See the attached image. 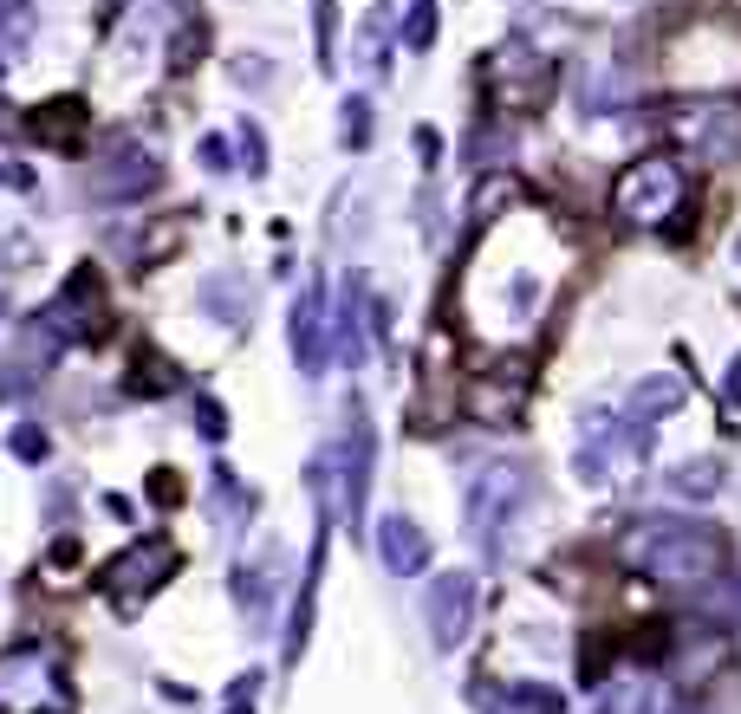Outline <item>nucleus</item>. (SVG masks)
Returning a JSON list of instances; mask_svg holds the SVG:
<instances>
[{"mask_svg":"<svg viewBox=\"0 0 741 714\" xmlns=\"http://www.w3.org/2000/svg\"><path fill=\"white\" fill-rule=\"evenodd\" d=\"M624 559L664 591H709L722 578L729 546L709 520H638L624 533Z\"/></svg>","mask_w":741,"mask_h":714,"instance_id":"obj_1","label":"nucleus"},{"mask_svg":"<svg viewBox=\"0 0 741 714\" xmlns=\"http://www.w3.org/2000/svg\"><path fill=\"white\" fill-rule=\"evenodd\" d=\"M651 442H657V423H644V416H631V410H624V416L586 410V416H579V455H573V468H579L586 488H611L618 468H631V461L651 455Z\"/></svg>","mask_w":741,"mask_h":714,"instance_id":"obj_2","label":"nucleus"},{"mask_svg":"<svg viewBox=\"0 0 741 714\" xmlns=\"http://www.w3.org/2000/svg\"><path fill=\"white\" fill-rule=\"evenodd\" d=\"M683 196H689L683 163L657 149V156H638V163L618 169V182H611V214H618L624 227H664L670 214L683 209Z\"/></svg>","mask_w":741,"mask_h":714,"instance_id":"obj_3","label":"nucleus"},{"mask_svg":"<svg viewBox=\"0 0 741 714\" xmlns=\"http://www.w3.org/2000/svg\"><path fill=\"white\" fill-rule=\"evenodd\" d=\"M527 468L520 461H482L475 475H468V494H462V513H468V533L488 546V553H501V526H515V513L527 506Z\"/></svg>","mask_w":741,"mask_h":714,"instance_id":"obj_4","label":"nucleus"},{"mask_svg":"<svg viewBox=\"0 0 741 714\" xmlns=\"http://www.w3.org/2000/svg\"><path fill=\"white\" fill-rule=\"evenodd\" d=\"M59 714L66 709V682L59 662L46 649H7L0 656V714Z\"/></svg>","mask_w":741,"mask_h":714,"instance_id":"obj_5","label":"nucleus"},{"mask_svg":"<svg viewBox=\"0 0 741 714\" xmlns=\"http://www.w3.org/2000/svg\"><path fill=\"white\" fill-rule=\"evenodd\" d=\"M670 137L683 143L696 163H736L741 156V104L716 98V104H676L670 111Z\"/></svg>","mask_w":741,"mask_h":714,"instance_id":"obj_6","label":"nucleus"},{"mask_svg":"<svg viewBox=\"0 0 741 714\" xmlns=\"http://www.w3.org/2000/svg\"><path fill=\"white\" fill-rule=\"evenodd\" d=\"M488 91L508 104V111H533L546 91H553V59H540V46L533 40H501L495 53H488Z\"/></svg>","mask_w":741,"mask_h":714,"instance_id":"obj_7","label":"nucleus"},{"mask_svg":"<svg viewBox=\"0 0 741 714\" xmlns=\"http://www.w3.org/2000/svg\"><path fill=\"white\" fill-rule=\"evenodd\" d=\"M156 182H163V169H156V156L137 149V143H118V149H104V156L85 169V189H91L98 202H144Z\"/></svg>","mask_w":741,"mask_h":714,"instance_id":"obj_8","label":"nucleus"},{"mask_svg":"<svg viewBox=\"0 0 741 714\" xmlns=\"http://www.w3.org/2000/svg\"><path fill=\"white\" fill-rule=\"evenodd\" d=\"M169 571H176V546H169L163 533H150L144 546H131L124 559H111V566H104V591H111L124 611H137V598H150Z\"/></svg>","mask_w":741,"mask_h":714,"instance_id":"obj_9","label":"nucleus"},{"mask_svg":"<svg viewBox=\"0 0 741 714\" xmlns=\"http://www.w3.org/2000/svg\"><path fill=\"white\" fill-rule=\"evenodd\" d=\"M325 280L312 274V280L299 286V299H294V319H287V345H294V364H299V377H319L325 370Z\"/></svg>","mask_w":741,"mask_h":714,"instance_id":"obj_10","label":"nucleus"},{"mask_svg":"<svg viewBox=\"0 0 741 714\" xmlns=\"http://www.w3.org/2000/svg\"><path fill=\"white\" fill-rule=\"evenodd\" d=\"M98 312H104V299H98V280H91V274L78 267L73 280L59 286V299H53V305L40 312V332H46V338H59V345H66V338H91V332L104 325Z\"/></svg>","mask_w":741,"mask_h":714,"instance_id":"obj_11","label":"nucleus"},{"mask_svg":"<svg viewBox=\"0 0 741 714\" xmlns=\"http://www.w3.org/2000/svg\"><path fill=\"white\" fill-rule=\"evenodd\" d=\"M423 611H430V637L443 643V649H455V643L468 637V624H475V578H468V571H443V578H430Z\"/></svg>","mask_w":741,"mask_h":714,"instance_id":"obj_12","label":"nucleus"},{"mask_svg":"<svg viewBox=\"0 0 741 714\" xmlns=\"http://www.w3.org/2000/svg\"><path fill=\"white\" fill-rule=\"evenodd\" d=\"M365 500H370V416L365 403H345V520L352 533L365 526Z\"/></svg>","mask_w":741,"mask_h":714,"instance_id":"obj_13","label":"nucleus"},{"mask_svg":"<svg viewBox=\"0 0 741 714\" xmlns=\"http://www.w3.org/2000/svg\"><path fill=\"white\" fill-rule=\"evenodd\" d=\"M377 553H384V566L397 571V578H417V571L430 566V539H423V526L403 520V513H390V520L377 526Z\"/></svg>","mask_w":741,"mask_h":714,"instance_id":"obj_14","label":"nucleus"},{"mask_svg":"<svg viewBox=\"0 0 741 714\" xmlns=\"http://www.w3.org/2000/svg\"><path fill=\"white\" fill-rule=\"evenodd\" d=\"M520 390H527V383H520V370H515V377H482V383L468 390V416H475V423H488V428H508L520 416Z\"/></svg>","mask_w":741,"mask_h":714,"instance_id":"obj_15","label":"nucleus"},{"mask_svg":"<svg viewBox=\"0 0 741 714\" xmlns=\"http://www.w3.org/2000/svg\"><path fill=\"white\" fill-rule=\"evenodd\" d=\"M579 104H586L593 118H611V111H624V104H631V71L611 66V59H598V66L579 78Z\"/></svg>","mask_w":741,"mask_h":714,"instance_id":"obj_16","label":"nucleus"},{"mask_svg":"<svg viewBox=\"0 0 741 714\" xmlns=\"http://www.w3.org/2000/svg\"><path fill=\"white\" fill-rule=\"evenodd\" d=\"M365 280H358V267H352V280H345V292H339V319H332V345H339V357L358 370V357H365Z\"/></svg>","mask_w":741,"mask_h":714,"instance_id":"obj_17","label":"nucleus"},{"mask_svg":"<svg viewBox=\"0 0 741 714\" xmlns=\"http://www.w3.org/2000/svg\"><path fill=\"white\" fill-rule=\"evenodd\" d=\"M598 714H664V682L657 676H618L605 689Z\"/></svg>","mask_w":741,"mask_h":714,"instance_id":"obj_18","label":"nucleus"},{"mask_svg":"<svg viewBox=\"0 0 741 714\" xmlns=\"http://www.w3.org/2000/svg\"><path fill=\"white\" fill-rule=\"evenodd\" d=\"M274 584H280V578H274V559H254V566L241 559V566H234V604L247 611V624H267Z\"/></svg>","mask_w":741,"mask_h":714,"instance_id":"obj_19","label":"nucleus"},{"mask_svg":"<svg viewBox=\"0 0 741 714\" xmlns=\"http://www.w3.org/2000/svg\"><path fill=\"white\" fill-rule=\"evenodd\" d=\"M683 397H689V383H683V377H670V370H664V377H644V383L631 390V416L657 423V416H670Z\"/></svg>","mask_w":741,"mask_h":714,"instance_id":"obj_20","label":"nucleus"},{"mask_svg":"<svg viewBox=\"0 0 741 714\" xmlns=\"http://www.w3.org/2000/svg\"><path fill=\"white\" fill-rule=\"evenodd\" d=\"M202 305H209L222 325H241V319L254 312V286L234 280V274H222V280H202Z\"/></svg>","mask_w":741,"mask_h":714,"instance_id":"obj_21","label":"nucleus"},{"mask_svg":"<svg viewBox=\"0 0 741 714\" xmlns=\"http://www.w3.org/2000/svg\"><path fill=\"white\" fill-rule=\"evenodd\" d=\"M670 494H683V500H709V494H722V461H709V455L683 461V468L670 475Z\"/></svg>","mask_w":741,"mask_h":714,"instance_id":"obj_22","label":"nucleus"},{"mask_svg":"<svg viewBox=\"0 0 741 714\" xmlns=\"http://www.w3.org/2000/svg\"><path fill=\"white\" fill-rule=\"evenodd\" d=\"M520 189H515V176H482V182H475V196H468V221H475V227H482V221H495V209H501V202H515Z\"/></svg>","mask_w":741,"mask_h":714,"instance_id":"obj_23","label":"nucleus"},{"mask_svg":"<svg viewBox=\"0 0 741 714\" xmlns=\"http://www.w3.org/2000/svg\"><path fill=\"white\" fill-rule=\"evenodd\" d=\"M495 714H560V695L553 689H533V682H520V689H508L501 702H488Z\"/></svg>","mask_w":741,"mask_h":714,"instance_id":"obj_24","label":"nucleus"},{"mask_svg":"<svg viewBox=\"0 0 741 714\" xmlns=\"http://www.w3.org/2000/svg\"><path fill=\"white\" fill-rule=\"evenodd\" d=\"M339 111H345V118H339V143H345V149H365L370 143V98H345Z\"/></svg>","mask_w":741,"mask_h":714,"instance_id":"obj_25","label":"nucleus"},{"mask_svg":"<svg viewBox=\"0 0 741 714\" xmlns=\"http://www.w3.org/2000/svg\"><path fill=\"white\" fill-rule=\"evenodd\" d=\"M33 33V7L26 0H0V46H20Z\"/></svg>","mask_w":741,"mask_h":714,"instance_id":"obj_26","label":"nucleus"},{"mask_svg":"<svg viewBox=\"0 0 741 714\" xmlns=\"http://www.w3.org/2000/svg\"><path fill=\"white\" fill-rule=\"evenodd\" d=\"M312 26H319V66L332 71V33H339V0H312Z\"/></svg>","mask_w":741,"mask_h":714,"instance_id":"obj_27","label":"nucleus"},{"mask_svg":"<svg viewBox=\"0 0 741 714\" xmlns=\"http://www.w3.org/2000/svg\"><path fill=\"white\" fill-rule=\"evenodd\" d=\"M234 143H241V163H247V176H267V137H261V124H247V118H241Z\"/></svg>","mask_w":741,"mask_h":714,"instance_id":"obj_28","label":"nucleus"},{"mask_svg":"<svg viewBox=\"0 0 741 714\" xmlns=\"http://www.w3.org/2000/svg\"><path fill=\"white\" fill-rule=\"evenodd\" d=\"M46 448H53V442H46V428H13V455H20V461H46Z\"/></svg>","mask_w":741,"mask_h":714,"instance_id":"obj_29","label":"nucleus"},{"mask_svg":"<svg viewBox=\"0 0 741 714\" xmlns=\"http://www.w3.org/2000/svg\"><path fill=\"white\" fill-rule=\"evenodd\" d=\"M234 85H254V91H261V85H267V78H274V66H267V59H261V53H241V59H234Z\"/></svg>","mask_w":741,"mask_h":714,"instance_id":"obj_30","label":"nucleus"},{"mask_svg":"<svg viewBox=\"0 0 741 714\" xmlns=\"http://www.w3.org/2000/svg\"><path fill=\"white\" fill-rule=\"evenodd\" d=\"M430 33H436V13H430V0H410V46L423 53V46H430Z\"/></svg>","mask_w":741,"mask_h":714,"instance_id":"obj_31","label":"nucleus"},{"mask_svg":"<svg viewBox=\"0 0 741 714\" xmlns=\"http://www.w3.org/2000/svg\"><path fill=\"white\" fill-rule=\"evenodd\" d=\"M196 423H202V435H209V442H222V435H228L222 403H209V397H196Z\"/></svg>","mask_w":741,"mask_h":714,"instance_id":"obj_32","label":"nucleus"},{"mask_svg":"<svg viewBox=\"0 0 741 714\" xmlns=\"http://www.w3.org/2000/svg\"><path fill=\"white\" fill-rule=\"evenodd\" d=\"M202 163H209L215 176H222V169H234V163H228V143H222V137H202Z\"/></svg>","mask_w":741,"mask_h":714,"instance_id":"obj_33","label":"nucleus"},{"mask_svg":"<svg viewBox=\"0 0 741 714\" xmlns=\"http://www.w3.org/2000/svg\"><path fill=\"white\" fill-rule=\"evenodd\" d=\"M722 403H729V410H741V357L722 370Z\"/></svg>","mask_w":741,"mask_h":714,"instance_id":"obj_34","label":"nucleus"},{"mask_svg":"<svg viewBox=\"0 0 741 714\" xmlns=\"http://www.w3.org/2000/svg\"><path fill=\"white\" fill-rule=\"evenodd\" d=\"M417 149H423V163H436V156H443V137H436V131H417Z\"/></svg>","mask_w":741,"mask_h":714,"instance_id":"obj_35","label":"nucleus"},{"mask_svg":"<svg viewBox=\"0 0 741 714\" xmlns=\"http://www.w3.org/2000/svg\"><path fill=\"white\" fill-rule=\"evenodd\" d=\"M729 604H736V611H741V578H736V584H729Z\"/></svg>","mask_w":741,"mask_h":714,"instance_id":"obj_36","label":"nucleus"},{"mask_svg":"<svg viewBox=\"0 0 741 714\" xmlns=\"http://www.w3.org/2000/svg\"><path fill=\"white\" fill-rule=\"evenodd\" d=\"M736 274H741V234H736Z\"/></svg>","mask_w":741,"mask_h":714,"instance_id":"obj_37","label":"nucleus"}]
</instances>
